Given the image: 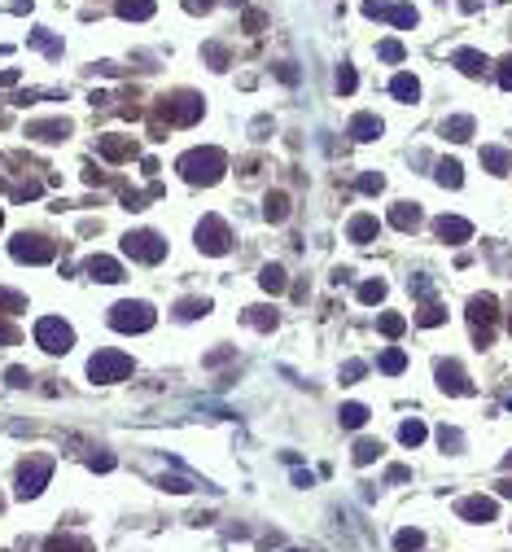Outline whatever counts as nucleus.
<instances>
[{
  "label": "nucleus",
  "mask_w": 512,
  "mask_h": 552,
  "mask_svg": "<svg viewBox=\"0 0 512 552\" xmlns=\"http://www.w3.org/2000/svg\"><path fill=\"white\" fill-rule=\"evenodd\" d=\"M224 171H228V158H224V150H214V145H206V150H189L184 158H180V175H184L189 184H214Z\"/></svg>",
  "instance_id": "f257e3e1"
},
{
  "label": "nucleus",
  "mask_w": 512,
  "mask_h": 552,
  "mask_svg": "<svg viewBox=\"0 0 512 552\" xmlns=\"http://www.w3.org/2000/svg\"><path fill=\"white\" fill-rule=\"evenodd\" d=\"M131 372V355H123V351H96L92 360H88V377L92 382H123Z\"/></svg>",
  "instance_id": "f03ea898"
},
{
  "label": "nucleus",
  "mask_w": 512,
  "mask_h": 552,
  "mask_svg": "<svg viewBox=\"0 0 512 552\" xmlns=\"http://www.w3.org/2000/svg\"><path fill=\"white\" fill-rule=\"evenodd\" d=\"M110 324L119 333H145V329H154V307L149 303H119L110 312Z\"/></svg>",
  "instance_id": "7ed1b4c3"
},
{
  "label": "nucleus",
  "mask_w": 512,
  "mask_h": 552,
  "mask_svg": "<svg viewBox=\"0 0 512 552\" xmlns=\"http://www.w3.org/2000/svg\"><path fill=\"white\" fill-rule=\"evenodd\" d=\"M36 342H40L44 351L61 355V351H71V347H75V329H71L66 320H57V316H44V320L36 324Z\"/></svg>",
  "instance_id": "20e7f679"
},
{
  "label": "nucleus",
  "mask_w": 512,
  "mask_h": 552,
  "mask_svg": "<svg viewBox=\"0 0 512 552\" xmlns=\"http://www.w3.org/2000/svg\"><path fill=\"white\" fill-rule=\"evenodd\" d=\"M48 474H53V460H48V456H36V460H27V465L18 469V500H36V495L44 491Z\"/></svg>",
  "instance_id": "39448f33"
},
{
  "label": "nucleus",
  "mask_w": 512,
  "mask_h": 552,
  "mask_svg": "<svg viewBox=\"0 0 512 552\" xmlns=\"http://www.w3.org/2000/svg\"><path fill=\"white\" fill-rule=\"evenodd\" d=\"M123 254L140 259V263H158V259H167V241L158 233H127L123 237Z\"/></svg>",
  "instance_id": "423d86ee"
},
{
  "label": "nucleus",
  "mask_w": 512,
  "mask_h": 552,
  "mask_svg": "<svg viewBox=\"0 0 512 552\" xmlns=\"http://www.w3.org/2000/svg\"><path fill=\"white\" fill-rule=\"evenodd\" d=\"M197 246H202L206 254H228V246H233V233H228V224L219 215H206L202 224H197Z\"/></svg>",
  "instance_id": "0eeeda50"
},
{
  "label": "nucleus",
  "mask_w": 512,
  "mask_h": 552,
  "mask_svg": "<svg viewBox=\"0 0 512 552\" xmlns=\"http://www.w3.org/2000/svg\"><path fill=\"white\" fill-rule=\"evenodd\" d=\"M13 259H22V263H48V259H53L57 254V246H53V241H44V237H13Z\"/></svg>",
  "instance_id": "6e6552de"
},
{
  "label": "nucleus",
  "mask_w": 512,
  "mask_h": 552,
  "mask_svg": "<svg viewBox=\"0 0 512 552\" xmlns=\"http://www.w3.org/2000/svg\"><path fill=\"white\" fill-rule=\"evenodd\" d=\"M363 13L368 18H390L394 27H416V9L411 5H390V0H363Z\"/></svg>",
  "instance_id": "1a4fd4ad"
},
{
  "label": "nucleus",
  "mask_w": 512,
  "mask_h": 552,
  "mask_svg": "<svg viewBox=\"0 0 512 552\" xmlns=\"http://www.w3.org/2000/svg\"><path fill=\"white\" fill-rule=\"evenodd\" d=\"M438 386L447 395H473V386H469V377H465V368H460L455 360H442L438 364Z\"/></svg>",
  "instance_id": "9d476101"
},
{
  "label": "nucleus",
  "mask_w": 512,
  "mask_h": 552,
  "mask_svg": "<svg viewBox=\"0 0 512 552\" xmlns=\"http://www.w3.org/2000/svg\"><path fill=\"white\" fill-rule=\"evenodd\" d=\"M460 517H469V522H495V513H499V504H495L490 495H469L455 504Z\"/></svg>",
  "instance_id": "9b49d317"
},
{
  "label": "nucleus",
  "mask_w": 512,
  "mask_h": 552,
  "mask_svg": "<svg viewBox=\"0 0 512 552\" xmlns=\"http://www.w3.org/2000/svg\"><path fill=\"white\" fill-rule=\"evenodd\" d=\"M434 233L447 241V246H465V241L473 237V224H469V219H460V215H442V219L434 224Z\"/></svg>",
  "instance_id": "f8f14e48"
},
{
  "label": "nucleus",
  "mask_w": 512,
  "mask_h": 552,
  "mask_svg": "<svg viewBox=\"0 0 512 552\" xmlns=\"http://www.w3.org/2000/svg\"><path fill=\"white\" fill-rule=\"evenodd\" d=\"M84 268H88V276H92V281H101V285H114V281H123V268L114 263L110 254H92Z\"/></svg>",
  "instance_id": "ddd939ff"
},
{
  "label": "nucleus",
  "mask_w": 512,
  "mask_h": 552,
  "mask_svg": "<svg viewBox=\"0 0 512 552\" xmlns=\"http://www.w3.org/2000/svg\"><path fill=\"white\" fill-rule=\"evenodd\" d=\"M162 115H167L171 123H193L197 115H202V101H197V96H175V101L162 106Z\"/></svg>",
  "instance_id": "4468645a"
},
{
  "label": "nucleus",
  "mask_w": 512,
  "mask_h": 552,
  "mask_svg": "<svg viewBox=\"0 0 512 552\" xmlns=\"http://www.w3.org/2000/svg\"><path fill=\"white\" fill-rule=\"evenodd\" d=\"M451 61H455V66L465 71V75H482V71L490 66V57H486V53H477V48H455Z\"/></svg>",
  "instance_id": "2eb2a0df"
},
{
  "label": "nucleus",
  "mask_w": 512,
  "mask_h": 552,
  "mask_svg": "<svg viewBox=\"0 0 512 552\" xmlns=\"http://www.w3.org/2000/svg\"><path fill=\"white\" fill-rule=\"evenodd\" d=\"M263 219L268 224H285L289 219V193H268V202H263Z\"/></svg>",
  "instance_id": "dca6fc26"
},
{
  "label": "nucleus",
  "mask_w": 512,
  "mask_h": 552,
  "mask_svg": "<svg viewBox=\"0 0 512 552\" xmlns=\"http://www.w3.org/2000/svg\"><path fill=\"white\" fill-rule=\"evenodd\" d=\"M376 228H381V224H376L372 215H355V219H351V228H346V237L359 241V246H368V241L376 237Z\"/></svg>",
  "instance_id": "f3484780"
},
{
  "label": "nucleus",
  "mask_w": 512,
  "mask_h": 552,
  "mask_svg": "<svg viewBox=\"0 0 512 552\" xmlns=\"http://www.w3.org/2000/svg\"><path fill=\"white\" fill-rule=\"evenodd\" d=\"M390 224H394V228H416V224H420V206L416 202H399V206H394L390 210Z\"/></svg>",
  "instance_id": "a211bd4d"
},
{
  "label": "nucleus",
  "mask_w": 512,
  "mask_h": 552,
  "mask_svg": "<svg viewBox=\"0 0 512 552\" xmlns=\"http://www.w3.org/2000/svg\"><path fill=\"white\" fill-rule=\"evenodd\" d=\"M351 136L355 140H376V136H381V119H376V115H355L351 119Z\"/></svg>",
  "instance_id": "6ab92c4d"
},
{
  "label": "nucleus",
  "mask_w": 512,
  "mask_h": 552,
  "mask_svg": "<svg viewBox=\"0 0 512 552\" xmlns=\"http://www.w3.org/2000/svg\"><path fill=\"white\" fill-rule=\"evenodd\" d=\"M258 285L263 289H268V294H285V268H280V263H263V272H258Z\"/></svg>",
  "instance_id": "aec40b11"
},
{
  "label": "nucleus",
  "mask_w": 512,
  "mask_h": 552,
  "mask_svg": "<svg viewBox=\"0 0 512 552\" xmlns=\"http://www.w3.org/2000/svg\"><path fill=\"white\" fill-rule=\"evenodd\" d=\"M495 307H499V303H495L490 294H477V298L469 303V316H473V324H477V329H482V324H490V320H495Z\"/></svg>",
  "instance_id": "412c9836"
},
{
  "label": "nucleus",
  "mask_w": 512,
  "mask_h": 552,
  "mask_svg": "<svg viewBox=\"0 0 512 552\" xmlns=\"http://www.w3.org/2000/svg\"><path fill=\"white\" fill-rule=\"evenodd\" d=\"M66 132H71V123L66 119H53V123H31L27 136H40V140H61Z\"/></svg>",
  "instance_id": "4be33fe9"
},
{
  "label": "nucleus",
  "mask_w": 512,
  "mask_h": 552,
  "mask_svg": "<svg viewBox=\"0 0 512 552\" xmlns=\"http://www.w3.org/2000/svg\"><path fill=\"white\" fill-rule=\"evenodd\" d=\"M101 154H105V158H114V162H123V158H131V154H136V140L105 136V140H101Z\"/></svg>",
  "instance_id": "5701e85b"
},
{
  "label": "nucleus",
  "mask_w": 512,
  "mask_h": 552,
  "mask_svg": "<svg viewBox=\"0 0 512 552\" xmlns=\"http://www.w3.org/2000/svg\"><path fill=\"white\" fill-rule=\"evenodd\" d=\"M390 92L394 96H399V101H416V96H420V84H416V75H394V84H390Z\"/></svg>",
  "instance_id": "b1692460"
},
{
  "label": "nucleus",
  "mask_w": 512,
  "mask_h": 552,
  "mask_svg": "<svg viewBox=\"0 0 512 552\" xmlns=\"http://www.w3.org/2000/svg\"><path fill=\"white\" fill-rule=\"evenodd\" d=\"M442 136H447V140H469V136H473V119H469V115L447 119V123H442Z\"/></svg>",
  "instance_id": "393cba45"
},
{
  "label": "nucleus",
  "mask_w": 512,
  "mask_h": 552,
  "mask_svg": "<svg viewBox=\"0 0 512 552\" xmlns=\"http://www.w3.org/2000/svg\"><path fill=\"white\" fill-rule=\"evenodd\" d=\"M119 13H123V18L145 22V18H154V0H119Z\"/></svg>",
  "instance_id": "a878e982"
},
{
  "label": "nucleus",
  "mask_w": 512,
  "mask_h": 552,
  "mask_svg": "<svg viewBox=\"0 0 512 552\" xmlns=\"http://www.w3.org/2000/svg\"><path fill=\"white\" fill-rule=\"evenodd\" d=\"M438 184H442V189H460V184H465V175H460V162H451V158L438 162Z\"/></svg>",
  "instance_id": "bb28decb"
},
{
  "label": "nucleus",
  "mask_w": 512,
  "mask_h": 552,
  "mask_svg": "<svg viewBox=\"0 0 512 552\" xmlns=\"http://www.w3.org/2000/svg\"><path fill=\"white\" fill-rule=\"evenodd\" d=\"M482 162H486L495 175H504V171L512 167V154H508V150H495V145H486V150H482Z\"/></svg>",
  "instance_id": "cd10ccee"
},
{
  "label": "nucleus",
  "mask_w": 512,
  "mask_h": 552,
  "mask_svg": "<svg viewBox=\"0 0 512 552\" xmlns=\"http://www.w3.org/2000/svg\"><path fill=\"white\" fill-rule=\"evenodd\" d=\"M425 434H429V430H425V421H416V416L399 426V438H403L407 447H420V443H425Z\"/></svg>",
  "instance_id": "c85d7f7f"
},
{
  "label": "nucleus",
  "mask_w": 512,
  "mask_h": 552,
  "mask_svg": "<svg viewBox=\"0 0 512 552\" xmlns=\"http://www.w3.org/2000/svg\"><path fill=\"white\" fill-rule=\"evenodd\" d=\"M44 552H92L88 539H71V535H57V539H48Z\"/></svg>",
  "instance_id": "c756f323"
},
{
  "label": "nucleus",
  "mask_w": 512,
  "mask_h": 552,
  "mask_svg": "<svg viewBox=\"0 0 512 552\" xmlns=\"http://www.w3.org/2000/svg\"><path fill=\"white\" fill-rule=\"evenodd\" d=\"M241 320L250 324V329H276V312H268V307H250Z\"/></svg>",
  "instance_id": "7c9ffc66"
},
{
  "label": "nucleus",
  "mask_w": 512,
  "mask_h": 552,
  "mask_svg": "<svg viewBox=\"0 0 512 552\" xmlns=\"http://www.w3.org/2000/svg\"><path fill=\"white\" fill-rule=\"evenodd\" d=\"M403 368H407V355H403L399 347H390V351L381 355V372H386V377H399Z\"/></svg>",
  "instance_id": "2f4dec72"
},
{
  "label": "nucleus",
  "mask_w": 512,
  "mask_h": 552,
  "mask_svg": "<svg viewBox=\"0 0 512 552\" xmlns=\"http://www.w3.org/2000/svg\"><path fill=\"white\" fill-rule=\"evenodd\" d=\"M381 451H386L381 443H372V438H359V443H355V465H372Z\"/></svg>",
  "instance_id": "473e14b6"
},
{
  "label": "nucleus",
  "mask_w": 512,
  "mask_h": 552,
  "mask_svg": "<svg viewBox=\"0 0 512 552\" xmlns=\"http://www.w3.org/2000/svg\"><path fill=\"white\" fill-rule=\"evenodd\" d=\"M337 416H342V426H346V430H359L363 421H368V408H363V403H346Z\"/></svg>",
  "instance_id": "72a5a7b5"
},
{
  "label": "nucleus",
  "mask_w": 512,
  "mask_h": 552,
  "mask_svg": "<svg viewBox=\"0 0 512 552\" xmlns=\"http://www.w3.org/2000/svg\"><path fill=\"white\" fill-rule=\"evenodd\" d=\"M175 312H180V320H197V316H206V312H210V298H184V303L175 307Z\"/></svg>",
  "instance_id": "f704fd0d"
},
{
  "label": "nucleus",
  "mask_w": 512,
  "mask_h": 552,
  "mask_svg": "<svg viewBox=\"0 0 512 552\" xmlns=\"http://www.w3.org/2000/svg\"><path fill=\"white\" fill-rule=\"evenodd\" d=\"M376 329H381V333H386V337H399V333H403V329H407V320H403V316H399V312H386V316H381V320H376Z\"/></svg>",
  "instance_id": "c9c22d12"
},
{
  "label": "nucleus",
  "mask_w": 512,
  "mask_h": 552,
  "mask_svg": "<svg viewBox=\"0 0 512 552\" xmlns=\"http://www.w3.org/2000/svg\"><path fill=\"white\" fill-rule=\"evenodd\" d=\"M394 548H399V552H416V548H425V535L420 530H399V535H394Z\"/></svg>",
  "instance_id": "e433bc0d"
},
{
  "label": "nucleus",
  "mask_w": 512,
  "mask_h": 552,
  "mask_svg": "<svg viewBox=\"0 0 512 552\" xmlns=\"http://www.w3.org/2000/svg\"><path fill=\"white\" fill-rule=\"evenodd\" d=\"M442 320H447V312H442L438 303H425L420 316H416V324H425V329H434V324H442Z\"/></svg>",
  "instance_id": "4c0bfd02"
},
{
  "label": "nucleus",
  "mask_w": 512,
  "mask_h": 552,
  "mask_svg": "<svg viewBox=\"0 0 512 552\" xmlns=\"http://www.w3.org/2000/svg\"><path fill=\"white\" fill-rule=\"evenodd\" d=\"M359 88V75H355V66H337V92L342 96H351Z\"/></svg>",
  "instance_id": "58836bf2"
},
{
  "label": "nucleus",
  "mask_w": 512,
  "mask_h": 552,
  "mask_svg": "<svg viewBox=\"0 0 512 552\" xmlns=\"http://www.w3.org/2000/svg\"><path fill=\"white\" fill-rule=\"evenodd\" d=\"M386 298V281H368L359 285V303H381Z\"/></svg>",
  "instance_id": "ea45409f"
},
{
  "label": "nucleus",
  "mask_w": 512,
  "mask_h": 552,
  "mask_svg": "<svg viewBox=\"0 0 512 552\" xmlns=\"http://www.w3.org/2000/svg\"><path fill=\"white\" fill-rule=\"evenodd\" d=\"M376 57H381V61H403V44L399 40H381V44H376Z\"/></svg>",
  "instance_id": "a19ab883"
},
{
  "label": "nucleus",
  "mask_w": 512,
  "mask_h": 552,
  "mask_svg": "<svg viewBox=\"0 0 512 552\" xmlns=\"http://www.w3.org/2000/svg\"><path fill=\"white\" fill-rule=\"evenodd\" d=\"M31 44H36V48H44L48 57H57V53H61V40H53L48 31H36V36H31Z\"/></svg>",
  "instance_id": "79ce46f5"
},
{
  "label": "nucleus",
  "mask_w": 512,
  "mask_h": 552,
  "mask_svg": "<svg viewBox=\"0 0 512 552\" xmlns=\"http://www.w3.org/2000/svg\"><path fill=\"white\" fill-rule=\"evenodd\" d=\"M438 443H442V451H460V447H465V438H460V430H447V426H442V430H438Z\"/></svg>",
  "instance_id": "37998d69"
},
{
  "label": "nucleus",
  "mask_w": 512,
  "mask_h": 552,
  "mask_svg": "<svg viewBox=\"0 0 512 552\" xmlns=\"http://www.w3.org/2000/svg\"><path fill=\"white\" fill-rule=\"evenodd\" d=\"M359 189H363V193H381V189H386V175L363 171V175H359Z\"/></svg>",
  "instance_id": "c03bdc74"
},
{
  "label": "nucleus",
  "mask_w": 512,
  "mask_h": 552,
  "mask_svg": "<svg viewBox=\"0 0 512 552\" xmlns=\"http://www.w3.org/2000/svg\"><path fill=\"white\" fill-rule=\"evenodd\" d=\"M363 372H368V364H363V360H351V364H346V368H342V386H351V382H359V377H363Z\"/></svg>",
  "instance_id": "a18cd8bd"
},
{
  "label": "nucleus",
  "mask_w": 512,
  "mask_h": 552,
  "mask_svg": "<svg viewBox=\"0 0 512 552\" xmlns=\"http://www.w3.org/2000/svg\"><path fill=\"white\" fill-rule=\"evenodd\" d=\"M0 307H5V312H22L27 298H22V294H13V289H0Z\"/></svg>",
  "instance_id": "49530a36"
},
{
  "label": "nucleus",
  "mask_w": 512,
  "mask_h": 552,
  "mask_svg": "<svg viewBox=\"0 0 512 552\" xmlns=\"http://www.w3.org/2000/svg\"><path fill=\"white\" fill-rule=\"evenodd\" d=\"M233 355H237L233 347H224V351H210L206 360H202V364H206V368H219V364H228V360H233Z\"/></svg>",
  "instance_id": "de8ad7c7"
},
{
  "label": "nucleus",
  "mask_w": 512,
  "mask_h": 552,
  "mask_svg": "<svg viewBox=\"0 0 512 552\" xmlns=\"http://www.w3.org/2000/svg\"><path fill=\"white\" fill-rule=\"evenodd\" d=\"M499 88H504V92H512V53L499 61Z\"/></svg>",
  "instance_id": "09e8293b"
},
{
  "label": "nucleus",
  "mask_w": 512,
  "mask_h": 552,
  "mask_svg": "<svg viewBox=\"0 0 512 552\" xmlns=\"http://www.w3.org/2000/svg\"><path fill=\"white\" fill-rule=\"evenodd\" d=\"M407 478H411L407 465H390V469H386V482H407Z\"/></svg>",
  "instance_id": "8fccbe9b"
},
{
  "label": "nucleus",
  "mask_w": 512,
  "mask_h": 552,
  "mask_svg": "<svg viewBox=\"0 0 512 552\" xmlns=\"http://www.w3.org/2000/svg\"><path fill=\"white\" fill-rule=\"evenodd\" d=\"M162 486H167V491H175V495L193 491V482H184V478H162Z\"/></svg>",
  "instance_id": "3c124183"
},
{
  "label": "nucleus",
  "mask_w": 512,
  "mask_h": 552,
  "mask_svg": "<svg viewBox=\"0 0 512 552\" xmlns=\"http://www.w3.org/2000/svg\"><path fill=\"white\" fill-rule=\"evenodd\" d=\"M5 382H9V386H27V382H31V372H27V368H9V372H5Z\"/></svg>",
  "instance_id": "603ef678"
},
{
  "label": "nucleus",
  "mask_w": 512,
  "mask_h": 552,
  "mask_svg": "<svg viewBox=\"0 0 512 552\" xmlns=\"http://www.w3.org/2000/svg\"><path fill=\"white\" fill-rule=\"evenodd\" d=\"M276 75L285 79V84H298V71H293V61H280V66H276Z\"/></svg>",
  "instance_id": "864d4df0"
},
{
  "label": "nucleus",
  "mask_w": 512,
  "mask_h": 552,
  "mask_svg": "<svg viewBox=\"0 0 512 552\" xmlns=\"http://www.w3.org/2000/svg\"><path fill=\"white\" fill-rule=\"evenodd\" d=\"M411 294H416V298H429V281H425V276H416V281H411Z\"/></svg>",
  "instance_id": "5fc2aeb1"
},
{
  "label": "nucleus",
  "mask_w": 512,
  "mask_h": 552,
  "mask_svg": "<svg viewBox=\"0 0 512 552\" xmlns=\"http://www.w3.org/2000/svg\"><path fill=\"white\" fill-rule=\"evenodd\" d=\"M263 22H268V18H263V13H254V9H250V13H245V27H250V31H258Z\"/></svg>",
  "instance_id": "6e6d98bb"
},
{
  "label": "nucleus",
  "mask_w": 512,
  "mask_h": 552,
  "mask_svg": "<svg viewBox=\"0 0 512 552\" xmlns=\"http://www.w3.org/2000/svg\"><path fill=\"white\" fill-rule=\"evenodd\" d=\"M482 9V0H460V13H477Z\"/></svg>",
  "instance_id": "4d7b16f0"
},
{
  "label": "nucleus",
  "mask_w": 512,
  "mask_h": 552,
  "mask_svg": "<svg viewBox=\"0 0 512 552\" xmlns=\"http://www.w3.org/2000/svg\"><path fill=\"white\" fill-rule=\"evenodd\" d=\"M5 342H13V329H9L5 320H0V347H5Z\"/></svg>",
  "instance_id": "13d9d810"
},
{
  "label": "nucleus",
  "mask_w": 512,
  "mask_h": 552,
  "mask_svg": "<svg viewBox=\"0 0 512 552\" xmlns=\"http://www.w3.org/2000/svg\"><path fill=\"white\" fill-rule=\"evenodd\" d=\"M495 486H499V495H508V500H512V478H504V482H495Z\"/></svg>",
  "instance_id": "bf43d9fd"
},
{
  "label": "nucleus",
  "mask_w": 512,
  "mask_h": 552,
  "mask_svg": "<svg viewBox=\"0 0 512 552\" xmlns=\"http://www.w3.org/2000/svg\"><path fill=\"white\" fill-rule=\"evenodd\" d=\"M504 469H512V451H508V456H504Z\"/></svg>",
  "instance_id": "052dcab7"
},
{
  "label": "nucleus",
  "mask_w": 512,
  "mask_h": 552,
  "mask_svg": "<svg viewBox=\"0 0 512 552\" xmlns=\"http://www.w3.org/2000/svg\"><path fill=\"white\" fill-rule=\"evenodd\" d=\"M285 552H302V548H285Z\"/></svg>",
  "instance_id": "680f3d73"
},
{
  "label": "nucleus",
  "mask_w": 512,
  "mask_h": 552,
  "mask_svg": "<svg viewBox=\"0 0 512 552\" xmlns=\"http://www.w3.org/2000/svg\"><path fill=\"white\" fill-rule=\"evenodd\" d=\"M508 412H512V399H508Z\"/></svg>",
  "instance_id": "e2e57ef3"
},
{
  "label": "nucleus",
  "mask_w": 512,
  "mask_h": 552,
  "mask_svg": "<svg viewBox=\"0 0 512 552\" xmlns=\"http://www.w3.org/2000/svg\"><path fill=\"white\" fill-rule=\"evenodd\" d=\"M0 509H5V500H0Z\"/></svg>",
  "instance_id": "0e129e2a"
},
{
  "label": "nucleus",
  "mask_w": 512,
  "mask_h": 552,
  "mask_svg": "<svg viewBox=\"0 0 512 552\" xmlns=\"http://www.w3.org/2000/svg\"><path fill=\"white\" fill-rule=\"evenodd\" d=\"M508 329H512V320H508Z\"/></svg>",
  "instance_id": "69168bd1"
}]
</instances>
